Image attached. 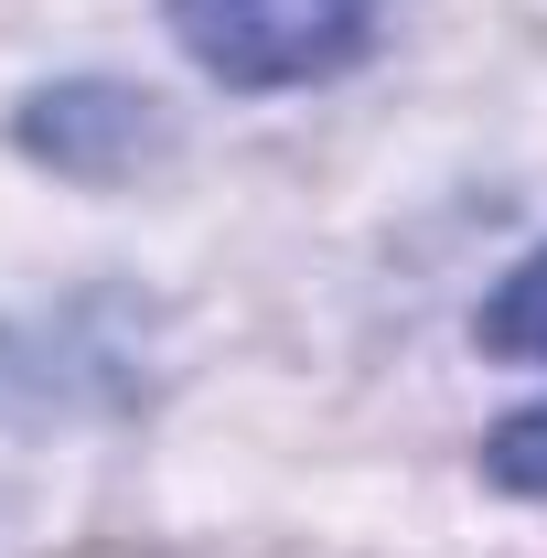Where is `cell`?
Returning a JSON list of instances; mask_svg holds the SVG:
<instances>
[{"mask_svg": "<svg viewBox=\"0 0 547 558\" xmlns=\"http://www.w3.org/2000/svg\"><path fill=\"white\" fill-rule=\"evenodd\" d=\"M483 354H515V365H547V247L483 301Z\"/></svg>", "mask_w": 547, "mask_h": 558, "instance_id": "3957f363", "label": "cell"}, {"mask_svg": "<svg viewBox=\"0 0 547 558\" xmlns=\"http://www.w3.org/2000/svg\"><path fill=\"white\" fill-rule=\"evenodd\" d=\"M22 140L44 161H65V172H108V161L150 150L161 119H150V97H130V86H54V97L22 108Z\"/></svg>", "mask_w": 547, "mask_h": 558, "instance_id": "7a4b0ae2", "label": "cell"}, {"mask_svg": "<svg viewBox=\"0 0 547 558\" xmlns=\"http://www.w3.org/2000/svg\"><path fill=\"white\" fill-rule=\"evenodd\" d=\"M172 33L226 86H312L376 44V0H172Z\"/></svg>", "mask_w": 547, "mask_h": 558, "instance_id": "6da1fadb", "label": "cell"}, {"mask_svg": "<svg viewBox=\"0 0 547 558\" xmlns=\"http://www.w3.org/2000/svg\"><path fill=\"white\" fill-rule=\"evenodd\" d=\"M483 462H494V484H515V494H547V398H537V409H515V418H505Z\"/></svg>", "mask_w": 547, "mask_h": 558, "instance_id": "277c9868", "label": "cell"}]
</instances>
